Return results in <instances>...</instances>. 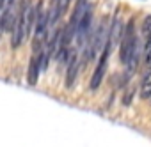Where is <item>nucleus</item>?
Returning <instances> with one entry per match:
<instances>
[{
    "instance_id": "nucleus-1",
    "label": "nucleus",
    "mask_w": 151,
    "mask_h": 147,
    "mask_svg": "<svg viewBox=\"0 0 151 147\" xmlns=\"http://www.w3.org/2000/svg\"><path fill=\"white\" fill-rule=\"evenodd\" d=\"M137 39L139 37L135 36V25H133V21H128L126 27H124L123 37H121V53H119V57H121V62L123 64L128 62V59H130V55L133 51V46L137 43Z\"/></svg>"
},
{
    "instance_id": "nucleus-2",
    "label": "nucleus",
    "mask_w": 151,
    "mask_h": 147,
    "mask_svg": "<svg viewBox=\"0 0 151 147\" xmlns=\"http://www.w3.org/2000/svg\"><path fill=\"white\" fill-rule=\"evenodd\" d=\"M110 48H112V43L110 39H107L105 46H103V53L100 57V62L93 73V78H91V89H98L101 80H103V75H105V69H107V60H109V55H110Z\"/></svg>"
},
{
    "instance_id": "nucleus-3",
    "label": "nucleus",
    "mask_w": 151,
    "mask_h": 147,
    "mask_svg": "<svg viewBox=\"0 0 151 147\" xmlns=\"http://www.w3.org/2000/svg\"><path fill=\"white\" fill-rule=\"evenodd\" d=\"M23 11H25V9H22V11L18 13L16 20H14V25H13V46H14V48H18V46L27 39V36H29V32H27V29H25V16H23Z\"/></svg>"
},
{
    "instance_id": "nucleus-4",
    "label": "nucleus",
    "mask_w": 151,
    "mask_h": 147,
    "mask_svg": "<svg viewBox=\"0 0 151 147\" xmlns=\"http://www.w3.org/2000/svg\"><path fill=\"white\" fill-rule=\"evenodd\" d=\"M89 9H91L89 0H77V6H75L73 14H71V20H69V23H68V29H69L73 34L77 32V27H78L80 20L84 18V14H86Z\"/></svg>"
},
{
    "instance_id": "nucleus-5",
    "label": "nucleus",
    "mask_w": 151,
    "mask_h": 147,
    "mask_svg": "<svg viewBox=\"0 0 151 147\" xmlns=\"http://www.w3.org/2000/svg\"><path fill=\"white\" fill-rule=\"evenodd\" d=\"M78 73V59L77 53H71L69 60H68V73H66V87H71L75 83V78H77Z\"/></svg>"
},
{
    "instance_id": "nucleus-6",
    "label": "nucleus",
    "mask_w": 151,
    "mask_h": 147,
    "mask_svg": "<svg viewBox=\"0 0 151 147\" xmlns=\"http://www.w3.org/2000/svg\"><path fill=\"white\" fill-rule=\"evenodd\" d=\"M39 71H41V62H39V53L32 55L30 59V66H29V83L36 85L37 78H39Z\"/></svg>"
},
{
    "instance_id": "nucleus-7",
    "label": "nucleus",
    "mask_w": 151,
    "mask_h": 147,
    "mask_svg": "<svg viewBox=\"0 0 151 147\" xmlns=\"http://www.w3.org/2000/svg\"><path fill=\"white\" fill-rule=\"evenodd\" d=\"M121 30H123L121 21H119V20H114V23H112V30H110V34H109V39H110L112 44L121 41V37H123V32H121Z\"/></svg>"
},
{
    "instance_id": "nucleus-8",
    "label": "nucleus",
    "mask_w": 151,
    "mask_h": 147,
    "mask_svg": "<svg viewBox=\"0 0 151 147\" xmlns=\"http://www.w3.org/2000/svg\"><path fill=\"white\" fill-rule=\"evenodd\" d=\"M149 96H151V67H149V71L144 75V78H142V89H140V98L144 99H149Z\"/></svg>"
},
{
    "instance_id": "nucleus-9",
    "label": "nucleus",
    "mask_w": 151,
    "mask_h": 147,
    "mask_svg": "<svg viewBox=\"0 0 151 147\" xmlns=\"http://www.w3.org/2000/svg\"><path fill=\"white\" fill-rule=\"evenodd\" d=\"M149 34H151V14H147L142 21V37L146 39Z\"/></svg>"
},
{
    "instance_id": "nucleus-10",
    "label": "nucleus",
    "mask_w": 151,
    "mask_h": 147,
    "mask_svg": "<svg viewBox=\"0 0 151 147\" xmlns=\"http://www.w3.org/2000/svg\"><path fill=\"white\" fill-rule=\"evenodd\" d=\"M144 57H146V62L151 66V34L146 37V44H144Z\"/></svg>"
},
{
    "instance_id": "nucleus-11",
    "label": "nucleus",
    "mask_w": 151,
    "mask_h": 147,
    "mask_svg": "<svg viewBox=\"0 0 151 147\" xmlns=\"http://www.w3.org/2000/svg\"><path fill=\"white\" fill-rule=\"evenodd\" d=\"M132 94H133V92H128V94L124 96V101H123L124 105H128V103H132Z\"/></svg>"
},
{
    "instance_id": "nucleus-12",
    "label": "nucleus",
    "mask_w": 151,
    "mask_h": 147,
    "mask_svg": "<svg viewBox=\"0 0 151 147\" xmlns=\"http://www.w3.org/2000/svg\"><path fill=\"white\" fill-rule=\"evenodd\" d=\"M13 2H14V0H4L2 7H4V9H7V7H11V6H13Z\"/></svg>"
},
{
    "instance_id": "nucleus-13",
    "label": "nucleus",
    "mask_w": 151,
    "mask_h": 147,
    "mask_svg": "<svg viewBox=\"0 0 151 147\" xmlns=\"http://www.w3.org/2000/svg\"><path fill=\"white\" fill-rule=\"evenodd\" d=\"M149 103H151V96H149Z\"/></svg>"
}]
</instances>
